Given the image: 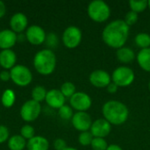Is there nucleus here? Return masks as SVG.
<instances>
[{
  "instance_id": "9",
  "label": "nucleus",
  "mask_w": 150,
  "mask_h": 150,
  "mask_svg": "<svg viewBox=\"0 0 150 150\" xmlns=\"http://www.w3.org/2000/svg\"><path fill=\"white\" fill-rule=\"evenodd\" d=\"M69 105L72 109H75L77 112H86L91 108L92 100L87 93L83 91H76L69 98Z\"/></svg>"
},
{
  "instance_id": "24",
  "label": "nucleus",
  "mask_w": 150,
  "mask_h": 150,
  "mask_svg": "<svg viewBox=\"0 0 150 150\" xmlns=\"http://www.w3.org/2000/svg\"><path fill=\"white\" fill-rule=\"evenodd\" d=\"M47 93V91L45 89V87L41 85L35 86L32 90V99L38 103H40L46 99Z\"/></svg>"
},
{
  "instance_id": "18",
  "label": "nucleus",
  "mask_w": 150,
  "mask_h": 150,
  "mask_svg": "<svg viewBox=\"0 0 150 150\" xmlns=\"http://www.w3.org/2000/svg\"><path fill=\"white\" fill-rule=\"evenodd\" d=\"M26 148L27 150H48L49 142L47 138L40 135H35L27 141Z\"/></svg>"
},
{
  "instance_id": "14",
  "label": "nucleus",
  "mask_w": 150,
  "mask_h": 150,
  "mask_svg": "<svg viewBox=\"0 0 150 150\" xmlns=\"http://www.w3.org/2000/svg\"><path fill=\"white\" fill-rule=\"evenodd\" d=\"M45 101L50 107L59 110L65 105L66 98L62 95L60 90L52 89L47 91Z\"/></svg>"
},
{
  "instance_id": "2",
  "label": "nucleus",
  "mask_w": 150,
  "mask_h": 150,
  "mask_svg": "<svg viewBox=\"0 0 150 150\" xmlns=\"http://www.w3.org/2000/svg\"><path fill=\"white\" fill-rule=\"evenodd\" d=\"M104 119L111 125L120 126L124 124L129 117V110L127 106L117 100H109L105 102L102 107Z\"/></svg>"
},
{
  "instance_id": "38",
  "label": "nucleus",
  "mask_w": 150,
  "mask_h": 150,
  "mask_svg": "<svg viewBox=\"0 0 150 150\" xmlns=\"http://www.w3.org/2000/svg\"><path fill=\"white\" fill-rule=\"evenodd\" d=\"M106 150H123L122 148L117 144H111V145H108V148L106 149Z\"/></svg>"
},
{
  "instance_id": "8",
  "label": "nucleus",
  "mask_w": 150,
  "mask_h": 150,
  "mask_svg": "<svg viewBox=\"0 0 150 150\" xmlns=\"http://www.w3.org/2000/svg\"><path fill=\"white\" fill-rule=\"evenodd\" d=\"M41 112L40 103L33 99L25 101L20 108V117L25 122H32L37 120Z\"/></svg>"
},
{
  "instance_id": "31",
  "label": "nucleus",
  "mask_w": 150,
  "mask_h": 150,
  "mask_svg": "<svg viewBox=\"0 0 150 150\" xmlns=\"http://www.w3.org/2000/svg\"><path fill=\"white\" fill-rule=\"evenodd\" d=\"M138 18H139L138 13H136V12H134V11H129L127 12V14H126V16H125L124 21L126 22V24H127L128 26H130V25H134V24L138 21Z\"/></svg>"
},
{
  "instance_id": "33",
  "label": "nucleus",
  "mask_w": 150,
  "mask_h": 150,
  "mask_svg": "<svg viewBox=\"0 0 150 150\" xmlns=\"http://www.w3.org/2000/svg\"><path fill=\"white\" fill-rule=\"evenodd\" d=\"M9 135H10V132L8 127L4 125H0V144L8 141Z\"/></svg>"
},
{
  "instance_id": "29",
  "label": "nucleus",
  "mask_w": 150,
  "mask_h": 150,
  "mask_svg": "<svg viewBox=\"0 0 150 150\" xmlns=\"http://www.w3.org/2000/svg\"><path fill=\"white\" fill-rule=\"evenodd\" d=\"M20 135L25 139V140H30L33 137L35 136V130L34 128L31 126V125H24L21 128H20Z\"/></svg>"
},
{
  "instance_id": "37",
  "label": "nucleus",
  "mask_w": 150,
  "mask_h": 150,
  "mask_svg": "<svg viewBox=\"0 0 150 150\" xmlns=\"http://www.w3.org/2000/svg\"><path fill=\"white\" fill-rule=\"evenodd\" d=\"M6 13V5L3 1L0 0V18H3Z\"/></svg>"
},
{
  "instance_id": "3",
  "label": "nucleus",
  "mask_w": 150,
  "mask_h": 150,
  "mask_svg": "<svg viewBox=\"0 0 150 150\" xmlns=\"http://www.w3.org/2000/svg\"><path fill=\"white\" fill-rule=\"evenodd\" d=\"M35 70L43 76L52 74L56 67V55L51 49H42L36 53L33 58Z\"/></svg>"
},
{
  "instance_id": "28",
  "label": "nucleus",
  "mask_w": 150,
  "mask_h": 150,
  "mask_svg": "<svg viewBox=\"0 0 150 150\" xmlns=\"http://www.w3.org/2000/svg\"><path fill=\"white\" fill-rule=\"evenodd\" d=\"M91 147L92 150H106L108 148V143L105 138H93Z\"/></svg>"
},
{
  "instance_id": "25",
  "label": "nucleus",
  "mask_w": 150,
  "mask_h": 150,
  "mask_svg": "<svg viewBox=\"0 0 150 150\" xmlns=\"http://www.w3.org/2000/svg\"><path fill=\"white\" fill-rule=\"evenodd\" d=\"M128 4L131 11L139 13V12H142L148 8V0H140V1L130 0L128 2Z\"/></svg>"
},
{
  "instance_id": "34",
  "label": "nucleus",
  "mask_w": 150,
  "mask_h": 150,
  "mask_svg": "<svg viewBox=\"0 0 150 150\" xmlns=\"http://www.w3.org/2000/svg\"><path fill=\"white\" fill-rule=\"evenodd\" d=\"M54 149L55 150H64L68 146L66 142L62 138H57L54 141Z\"/></svg>"
},
{
  "instance_id": "4",
  "label": "nucleus",
  "mask_w": 150,
  "mask_h": 150,
  "mask_svg": "<svg viewBox=\"0 0 150 150\" xmlns=\"http://www.w3.org/2000/svg\"><path fill=\"white\" fill-rule=\"evenodd\" d=\"M88 16L91 20L97 23L106 21L111 15L110 6L103 0H93L87 7Z\"/></svg>"
},
{
  "instance_id": "15",
  "label": "nucleus",
  "mask_w": 150,
  "mask_h": 150,
  "mask_svg": "<svg viewBox=\"0 0 150 150\" xmlns=\"http://www.w3.org/2000/svg\"><path fill=\"white\" fill-rule=\"evenodd\" d=\"M28 18L23 12H16L13 14L10 19L11 30L14 33H21L24 30L27 29Z\"/></svg>"
},
{
  "instance_id": "35",
  "label": "nucleus",
  "mask_w": 150,
  "mask_h": 150,
  "mask_svg": "<svg viewBox=\"0 0 150 150\" xmlns=\"http://www.w3.org/2000/svg\"><path fill=\"white\" fill-rule=\"evenodd\" d=\"M0 79L4 82H7L11 79V73L10 70H2L0 72Z\"/></svg>"
},
{
  "instance_id": "20",
  "label": "nucleus",
  "mask_w": 150,
  "mask_h": 150,
  "mask_svg": "<svg viewBox=\"0 0 150 150\" xmlns=\"http://www.w3.org/2000/svg\"><path fill=\"white\" fill-rule=\"evenodd\" d=\"M136 60L143 70L150 72V47L141 49L136 55Z\"/></svg>"
},
{
  "instance_id": "17",
  "label": "nucleus",
  "mask_w": 150,
  "mask_h": 150,
  "mask_svg": "<svg viewBox=\"0 0 150 150\" xmlns=\"http://www.w3.org/2000/svg\"><path fill=\"white\" fill-rule=\"evenodd\" d=\"M17 62V55L11 49H4L0 51V66L5 69H11Z\"/></svg>"
},
{
  "instance_id": "12",
  "label": "nucleus",
  "mask_w": 150,
  "mask_h": 150,
  "mask_svg": "<svg viewBox=\"0 0 150 150\" xmlns=\"http://www.w3.org/2000/svg\"><path fill=\"white\" fill-rule=\"evenodd\" d=\"M90 83L97 88H106L112 83V76L105 69H96L90 74Z\"/></svg>"
},
{
  "instance_id": "30",
  "label": "nucleus",
  "mask_w": 150,
  "mask_h": 150,
  "mask_svg": "<svg viewBox=\"0 0 150 150\" xmlns=\"http://www.w3.org/2000/svg\"><path fill=\"white\" fill-rule=\"evenodd\" d=\"M93 138L94 137L90 131L82 132V133H80V134L78 136V142L82 146H89L91 144Z\"/></svg>"
},
{
  "instance_id": "36",
  "label": "nucleus",
  "mask_w": 150,
  "mask_h": 150,
  "mask_svg": "<svg viewBox=\"0 0 150 150\" xmlns=\"http://www.w3.org/2000/svg\"><path fill=\"white\" fill-rule=\"evenodd\" d=\"M118 89H119V87H118L114 83H112V82L106 87V91H107L109 93H112V94L116 93V92L118 91Z\"/></svg>"
},
{
  "instance_id": "13",
  "label": "nucleus",
  "mask_w": 150,
  "mask_h": 150,
  "mask_svg": "<svg viewBox=\"0 0 150 150\" xmlns=\"http://www.w3.org/2000/svg\"><path fill=\"white\" fill-rule=\"evenodd\" d=\"M112 130V125L104 118L98 119L92 122L90 132L95 138H105L108 136Z\"/></svg>"
},
{
  "instance_id": "26",
  "label": "nucleus",
  "mask_w": 150,
  "mask_h": 150,
  "mask_svg": "<svg viewBox=\"0 0 150 150\" xmlns=\"http://www.w3.org/2000/svg\"><path fill=\"white\" fill-rule=\"evenodd\" d=\"M60 91L62 93V95L65 98H70L76 92V86L72 82H65V83H63L62 84V86H61Z\"/></svg>"
},
{
  "instance_id": "27",
  "label": "nucleus",
  "mask_w": 150,
  "mask_h": 150,
  "mask_svg": "<svg viewBox=\"0 0 150 150\" xmlns=\"http://www.w3.org/2000/svg\"><path fill=\"white\" fill-rule=\"evenodd\" d=\"M58 114H59L61 119L65 120H71L73 115H74L72 107L70 105H64L63 106H62L58 110Z\"/></svg>"
},
{
  "instance_id": "21",
  "label": "nucleus",
  "mask_w": 150,
  "mask_h": 150,
  "mask_svg": "<svg viewBox=\"0 0 150 150\" xmlns=\"http://www.w3.org/2000/svg\"><path fill=\"white\" fill-rule=\"evenodd\" d=\"M27 142L20 134H16L9 138L8 148L10 150H24L26 148Z\"/></svg>"
},
{
  "instance_id": "7",
  "label": "nucleus",
  "mask_w": 150,
  "mask_h": 150,
  "mask_svg": "<svg viewBox=\"0 0 150 150\" xmlns=\"http://www.w3.org/2000/svg\"><path fill=\"white\" fill-rule=\"evenodd\" d=\"M83 33L79 27L76 25L68 26L62 33V43L68 48H76L82 41Z\"/></svg>"
},
{
  "instance_id": "6",
  "label": "nucleus",
  "mask_w": 150,
  "mask_h": 150,
  "mask_svg": "<svg viewBox=\"0 0 150 150\" xmlns=\"http://www.w3.org/2000/svg\"><path fill=\"white\" fill-rule=\"evenodd\" d=\"M10 73L12 82L20 87L27 86L33 80V74L31 70L25 65H15L11 69H10Z\"/></svg>"
},
{
  "instance_id": "23",
  "label": "nucleus",
  "mask_w": 150,
  "mask_h": 150,
  "mask_svg": "<svg viewBox=\"0 0 150 150\" xmlns=\"http://www.w3.org/2000/svg\"><path fill=\"white\" fill-rule=\"evenodd\" d=\"M134 42L141 49L149 48L150 47V35L147 33H139L134 38Z\"/></svg>"
},
{
  "instance_id": "39",
  "label": "nucleus",
  "mask_w": 150,
  "mask_h": 150,
  "mask_svg": "<svg viewBox=\"0 0 150 150\" xmlns=\"http://www.w3.org/2000/svg\"><path fill=\"white\" fill-rule=\"evenodd\" d=\"M64 150H78V149H75V148H72V147H67V148H66Z\"/></svg>"
},
{
  "instance_id": "22",
  "label": "nucleus",
  "mask_w": 150,
  "mask_h": 150,
  "mask_svg": "<svg viewBox=\"0 0 150 150\" xmlns=\"http://www.w3.org/2000/svg\"><path fill=\"white\" fill-rule=\"evenodd\" d=\"M16 100L15 92L11 89H6L4 91L2 97H1V103L6 108H11Z\"/></svg>"
},
{
  "instance_id": "41",
  "label": "nucleus",
  "mask_w": 150,
  "mask_h": 150,
  "mask_svg": "<svg viewBox=\"0 0 150 150\" xmlns=\"http://www.w3.org/2000/svg\"><path fill=\"white\" fill-rule=\"evenodd\" d=\"M149 91H150V81H149Z\"/></svg>"
},
{
  "instance_id": "10",
  "label": "nucleus",
  "mask_w": 150,
  "mask_h": 150,
  "mask_svg": "<svg viewBox=\"0 0 150 150\" xmlns=\"http://www.w3.org/2000/svg\"><path fill=\"white\" fill-rule=\"evenodd\" d=\"M46 38L47 34L45 30L38 25H30L25 31V39L32 45H41L46 41Z\"/></svg>"
},
{
  "instance_id": "19",
  "label": "nucleus",
  "mask_w": 150,
  "mask_h": 150,
  "mask_svg": "<svg viewBox=\"0 0 150 150\" xmlns=\"http://www.w3.org/2000/svg\"><path fill=\"white\" fill-rule=\"evenodd\" d=\"M116 56L121 63L127 64V63L132 62L135 59V53L131 47H122L117 49Z\"/></svg>"
},
{
  "instance_id": "1",
  "label": "nucleus",
  "mask_w": 150,
  "mask_h": 150,
  "mask_svg": "<svg viewBox=\"0 0 150 150\" xmlns=\"http://www.w3.org/2000/svg\"><path fill=\"white\" fill-rule=\"evenodd\" d=\"M129 32V26L124 19H115L105 26L102 32V40L108 47L119 49L125 47Z\"/></svg>"
},
{
  "instance_id": "32",
  "label": "nucleus",
  "mask_w": 150,
  "mask_h": 150,
  "mask_svg": "<svg viewBox=\"0 0 150 150\" xmlns=\"http://www.w3.org/2000/svg\"><path fill=\"white\" fill-rule=\"evenodd\" d=\"M46 41L48 47H55L58 45V37L55 33H50L47 35Z\"/></svg>"
},
{
  "instance_id": "5",
  "label": "nucleus",
  "mask_w": 150,
  "mask_h": 150,
  "mask_svg": "<svg viewBox=\"0 0 150 150\" xmlns=\"http://www.w3.org/2000/svg\"><path fill=\"white\" fill-rule=\"evenodd\" d=\"M134 71L127 66H120L112 74V82L118 87H127L134 83Z\"/></svg>"
},
{
  "instance_id": "11",
  "label": "nucleus",
  "mask_w": 150,
  "mask_h": 150,
  "mask_svg": "<svg viewBox=\"0 0 150 150\" xmlns=\"http://www.w3.org/2000/svg\"><path fill=\"white\" fill-rule=\"evenodd\" d=\"M71 123L75 129L79 132H86L91 129L92 125V120L91 115L86 112H76L74 113Z\"/></svg>"
},
{
  "instance_id": "40",
  "label": "nucleus",
  "mask_w": 150,
  "mask_h": 150,
  "mask_svg": "<svg viewBox=\"0 0 150 150\" xmlns=\"http://www.w3.org/2000/svg\"><path fill=\"white\" fill-rule=\"evenodd\" d=\"M148 8H149V9L150 10V0H149V1H148Z\"/></svg>"
},
{
  "instance_id": "16",
  "label": "nucleus",
  "mask_w": 150,
  "mask_h": 150,
  "mask_svg": "<svg viewBox=\"0 0 150 150\" xmlns=\"http://www.w3.org/2000/svg\"><path fill=\"white\" fill-rule=\"evenodd\" d=\"M18 40V35L11 29H4L0 31V48L2 50L11 49L15 46Z\"/></svg>"
}]
</instances>
